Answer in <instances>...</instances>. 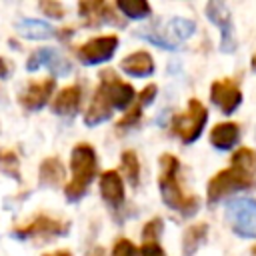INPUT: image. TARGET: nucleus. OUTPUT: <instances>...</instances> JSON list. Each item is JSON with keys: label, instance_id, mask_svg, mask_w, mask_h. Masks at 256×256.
<instances>
[{"label": "nucleus", "instance_id": "nucleus-21", "mask_svg": "<svg viewBox=\"0 0 256 256\" xmlns=\"http://www.w3.org/2000/svg\"><path fill=\"white\" fill-rule=\"evenodd\" d=\"M64 176H66L64 174V166H62V162L58 158L42 160V164L38 168V180H40L42 186H50V188L60 186L64 182Z\"/></svg>", "mask_w": 256, "mask_h": 256}, {"label": "nucleus", "instance_id": "nucleus-10", "mask_svg": "<svg viewBox=\"0 0 256 256\" xmlns=\"http://www.w3.org/2000/svg\"><path fill=\"white\" fill-rule=\"evenodd\" d=\"M100 88L108 96L112 108H120V110H124L136 96L134 88L128 82H122L118 78V74L114 70H110V68L100 72Z\"/></svg>", "mask_w": 256, "mask_h": 256}, {"label": "nucleus", "instance_id": "nucleus-4", "mask_svg": "<svg viewBox=\"0 0 256 256\" xmlns=\"http://www.w3.org/2000/svg\"><path fill=\"white\" fill-rule=\"evenodd\" d=\"M208 120V112L206 106L198 100V98H190L188 100V108L186 112L178 114L172 122V130L174 134L184 142V144H192L200 138L204 124Z\"/></svg>", "mask_w": 256, "mask_h": 256}, {"label": "nucleus", "instance_id": "nucleus-9", "mask_svg": "<svg viewBox=\"0 0 256 256\" xmlns=\"http://www.w3.org/2000/svg\"><path fill=\"white\" fill-rule=\"evenodd\" d=\"M206 16L212 24H216L222 32L220 38V50L222 52H234L236 50V38H234V26H232V14L226 8L224 2L212 0L206 4Z\"/></svg>", "mask_w": 256, "mask_h": 256}, {"label": "nucleus", "instance_id": "nucleus-19", "mask_svg": "<svg viewBox=\"0 0 256 256\" xmlns=\"http://www.w3.org/2000/svg\"><path fill=\"white\" fill-rule=\"evenodd\" d=\"M16 30L20 32V36L30 38V40H44V38H52L58 34V30H54L50 24H46L42 20H34V18L18 20Z\"/></svg>", "mask_w": 256, "mask_h": 256}, {"label": "nucleus", "instance_id": "nucleus-11", "mask_svg": "<svg viewBox=\"0 0 256 256\" xmlns=\"http://www.w3.org/2000/svg\"><path fill=\"white\" fill-rule=\"evenodd\" d=\"M78 12H80L86 26H100V24L124 26V22L114 12V8L102 0H82L78 4Z\"/></svg>", "mask_w": 256, "mask_h": 256}, {"label": "nucleus", "instance_id": "nucleus-7", "mask_svg": "<svg viewBox=\"0 0 256 256\" xmlns=\"http://www.w3.org/2000/svg\"><path fill=\"white\" fill-rule=\"evenodd\" d=\"M116 48H118V36L104 34V36H96V38L84 42L82 46H78L76 56L82 64L92 66V64H102V62L110 60L114 56Z\"/></svg>", "mask_w": 256, "mask_h": 256}, {"label": "nucleus", "instance_id": "nucleus-30", "mask_svg": "<svg viewBox=\"0 0 256 256\" xmlns=\"http://www.w3.org/2000/svg\"><path fill=\"white\" fill-rule=\"evenodd\" d=\"M156 92H158V86H156V84H148V86H144V88L138 92V96H136V104H140L142 108L148 106V104H152L154 98H156Z\"/></svg>", "mask_w": 256, "mask_h": 256}, {"label": "nucleus", "instance_id": "nucleus-2", "mask_svg": "<svg viewBox=\"0 0 256 256\" xmlns=\"http://www.w3.org/2000/svg\"><path fill=\"white\" fill-rule=\"evenodd\" d=\"M96 166H98V160H96L94 148L90 144H76L70 154L72 180L64 186V196L68 202H78L86 194L90 182L96 176Z\"/></svg>", "mask_w": 256, "mask_h": 256}, {"label": "nucleus", "instance_id": "nucleus-16", "mask_svg": "<svg viewBox=\"0 0 256 256\" xmlns=\"http://www.w3.org/2000/svg\"><path fill=\"white\" fill-rule=\"evenodd\" d=\"M112 116V104L108 100V96L104 94V90L98 86L94 96H92V102L90 106L86 108V114H84V124L86 126H98L100 122L108 120Z\"/></svg>", "mask_w": 256, "mask_h": 256}, {"label": "nucleus", "instance_id": "nucleus-28", "mask_svg": "<svg viewBox=\"0 0 256 256\" xmlns=\"http://www.w3.org/2000/svg\"><path fill=\"white\" fill-rule=\"evenodd\" d=\"M38 8H40L48 18L60 20V18L64 16V6H62L60 2H56V0H44V2L38 4Z\"/></svg>", "mask_w": 256, "mask_h": 256}, {"label": "nucleus", "instance_id": "nucleus-3", "mask_svg": "<svg viewBox=\"0 0 256 256\" xmlns=\"http://www.w3.org/2000/svg\"><path fill=\"white\" fill-rule=\"evenodd\" d=\"M256 186V178L250 172H244L236 166L224 168L218 174H214L208 182L206 188V198L208 204H216L218 200H222L224 196H228L230 192H238V190H248Z\"/></svg>", "mask_w": 256, "mask_h": 256}, {"label": "nucleus", "instance_id": "nucleus-18", "mask_svg": "<svg viewBox=\"0 0 256 256\" xmlns=\"http://www.w3.org/2000/svg\"><path fill=\"white\" fill-rule=\"evenodd\" d=\"M240 138V126L236 122L216 124L210 132V144L218 150H230Z\"/></svg>", "mask_w": 256, "mask_h": 256}, {"label": "nucleus", "instance_id": "nucleus-36", "mask_svg": "<svg viewBox=\"0 0 256 256\" xmlns=\"http://www.w3.org/2000/svg\"><path fill=\"white\" fill-rule=\"evenodd\" d=\"M252 256H256V244L252 246Z\"/></svg>", "mask_w": 256, "mask_h": 256}, {"label": "nucleus", "instance_id": "nucleus-1", "mask_svg": "<svg viewBox=\"0 0 256 256\" xmlns=\"http://www.w3.org/2000/svg\"><path fill=\"white\" fill-rule=\"evenodd\" d=\"M178 168L180 162L172 154H162L160 156V176H158V186H160V196L164 204L182 216H192L200 208V200L196 196L184 194L180 180H178Z\"/></svg>", "mask_w": 256, "mask_h": 256}, {"label": "nucleus", "instance_id": "nucleus-14", "mask_svg": "<svg viewBox=\"0 0 256 256\" xmlns=\"http://www.w3.org/2000/svg\"><path fill=\"white\" fill-rule=\"evenodd\" d=\"M100 194L108 206L120 208L124 202V184L116 170H106L100 174Z\"/></svg>", "mask_w": 256, "mask_h": 256}, {"label": "nucleus", "instance_id": "nucleus-27", "mask_svg": "<svg viewBox=\"0 0 256 256\" xmlns=\"http://www.w3.org/2000/svg\"><path fill=\"white\" fill-rule=\"evenodd\" d=\"M112 256H138V250L128 238H118L112 246Z\"/></svg>", "mask_w": 256, "mask_h": 256}, {"label": "nucleus", "instance_id": "nucleus-32", "mask_svg": "<svg viewBox=\"0 0 256 256\" xmlns=\"http://www.w3.org/2000/svg\"><path fill=\"white\" fill-rule=\"evenodd\" d=\"M10 72H12V62L0 56V78H8Z\"/></svg>", "mask_w": 256, "mask_h": 256}, {"label": "nucleus", "instance_id": "nucleus-26", "mask_svg": "<svg viewBox=\"0 0 256 256\" xmlns=\"http://www.w3.org/2000/svg\"><path fill=\"white\" fill-rule=\"evenodd\" d=\"M140 118H142V106H140V104H134V106L116 122V128H130V126H134Z\"/></svg>", "mask_w": 256, "mask_h": 256}, {"label": "nucleus", "instance_id": "nucleus-23", "mask_svg": "<svg viewBox=\"0 0 256 256\" xmlns=\"http://www.w3.org/2000/svg\"><path fill=\"white\" fill-rule=\"evenodd\" d=\"M120 160H122V174L126 176V180L132 186H136L138 180H140V162H138L136 152L134 150H124Z\"/></svg>", "mask_w": 256, "mask_h": 256}, {"label": "nucleus", "instance_id": "nucleus-34", "mask_svg": "<svg viewBox=\"0 0 256 256\" xmlns=\"http://www.w3.org/2000/svg\"><path fill=\"white\" fill-rule=\"evenodd\" d=\"M44 256H72L68 250H56V252H50V254H44Z\"/></svg>", "mask_w": 256, "mask_h": 256}, {"label": "nucleus", "instance_id": "nucleus-17", "mask_svg": "<svg viewBox=\"0 0 256 256\" xmlns=\"http://www.w3.org/2000/svg\"><path fill=\"white\" fill-rule=\"evenodd\" d=\"M120 68L128 76L144 78V76H150L154 72V60H152V56L148 52L138 50V52H132V54L124 56L122 62H120Z\"/></svg>", "mask_w": 256, "mask_h": 256}, {"label": "nucleus", "instance_id": "nucleus-22", "mask_svg": "<svg viewBox=\"0 0 256 256\" xmlns=\"http://www.w3.org/2000/svg\"><path fill=\"white\" fill-rule=\"evenodd\" d=\"M116 6L130 20H142L152 14V8L146 0H118Z\"/></svg>", "mask_w": 256, "mask_h": 256}, {"label": "nucleus", "instance_id": "nucleus-13", "mask_svg": "<svg viewBox=\"0 0 256 256\" xmlns=\"http://www.w3.org/2000/svg\"><path fill=\"white\" fill-rule=\"evenodd\" d=\"M42 66L50 68L56 76H68L70 70H72V64H70L66 58H62V56H60L54 48H50V46L38 48L36 52H32V54L28 56L26 68H28L30 72H34V70H38V68H42Z\"/></svg>", "mask_w": 256, "mask_h": 256}, {"label": "nucleus", "instance_id": "nucleus-31", "mask_svg": "<svg viewBox=\"0 0 256 256\" xmlns=\"http://www.w3.org/2000/svg\"><path fill=\"white\" fill-rule=\"evenodd\" d=\"M138 256H164V250L160 248L158 240H142Z\"/></svg>", "mask_w": 256, "mask_h": 256}, {"label": "nucleus", "instance_id": "nucleus-20", "mask_svg": "<svg viewBox=\"0 0 256 256\" xmlns=\"http://www.w3.org/2000/svg\"><path fill=\"white\" fill-rule=\"evenodd\" d=\"M208 236V224L206 222H198V224H192L184 230V236H182V254L184 256H194L198 252V248L204 244Z\"/></svg>", "mask_w": 256, "mask_h": 256}, {"label": "nucleus", "instance_id": "nucleus-12", "mask_svg": "<svg viewBox=\"0 0 256 256\" xmlns=\"http://www.w3.org/2000/svg\"><path fill=\"white\" fill-rule=\"evenodd\" d=\"M56 88V80L54 78H42V80H34L26 86V90L20 92L18 96V104L28 110V112H34V110H40L52 96Z\"/></svg>", "mask_w": 256, "mask_h": 256}, {"label": "nucleus", "instance_id": "nucleus-6", "mask_svg": "<svg viewBox=\"0 0 256 256\" xmlns=\"http://www.w3.org/2000/svg\"><path fill=\"white\" fill-rule=\"evenodd\" d=\"M68 230H70L68 222L50 218L46 214H38L24 226L14 228L12 236H16L20 240H24V238H54V236H66Z\"/></svg>", "mask_w": 256, "mask_h": 256}, {"label": "nucleus", "instance_id": "nucleus-25", "mask_svg": "<svg viewBox=\"0 0 256 256\" xmlns=\"http://www.w3.org/2000/svg\"><path fill=\"white\" fill-rule=\"evenodd\" d=\"M230 166H236L244 172L254 174V170H256V152L252 148H238L232 154V164Z\"/></svg>", "mask_w": 256, "mask_h": 256}, {"label": "nucleus", "instance_id": "nucleus-35", "mask_svg": "<svg viewBox=\"0 0 256 256\" xmlns=\"http://www.w3.org/2000/svg\"><path fill=\"white\" fill-rule=\"evenodd\" d=\"M250 64H252V70H254V72H256V54H254V56H252V62H250Z\"/></svg>", "mask_w": 256, "mask_h": 256}, {"label": "nucleus", "instance_id": "nucleus-15", "mask_svg": "<svg viewBox=\"0 0 256 256\" xmlns=\"http://www.w3.org/2000/svg\"><path fill=\"white\" fill-rule=\"evenodd\" d=\"M80 100H82V90L78 84H72V86H66L62 88L54 100H52V112L58 114V116H72L78 106H80Z\"/></svg>", "mask_w": 256, "mask_h": 256}, {"label": "nucleus", "instance_id": "nucleus-24", "mask_svg": "<svg viewBox=\"0 0 256 256\" xmlns=\"http://www.w3.org/2000/svg\"><path fill=\"white\" fill-rule=\"evenodd\" d=\"M0 172L20 182V160L12 150H6V148L0 150Z\"/></svg>", "mask_w": 256, "mask_h": 256}, {"label": "nucleus", "instance_id": "nucleus-29", "mask_svg": "<svg viewBox=\"0 0 256 256\" xmlns=\"http://www.w3.org/2000/svg\"><path fill=\"white\" fill-rule=\"evenodd\" d=\"M160 234H162V220L154 218V220L146 222V226L142 230V240H160Z\"/></svg>", "mask_w": 256, "mask_h": 256}, {"label": "nucleus", "instance_id": "nucleus-33", "mask_svg": "<svg viewBox=\"0 0 256 256\" xmlns=\"http://www.w3.org/2000/svg\"><path fill=\"white\" fill-rule=\"evenodd\" d=\"M86 256H104V248H100V246H98V248L90 250V252H88Z\"/></svg>", "mask_w": 256, "mask_h": 256}, {"label": "nucleus", "instance_id": "nucleus-5", "mask_svg": "<svg viewBox=\"0 0 256 256\" xmlns=\"http://www.w3.org/2000/svg\"><path fill=\"white\" fill-rule=\"evenodd\" d=\"M230 228L244 238H256V200L236 198L226 206Z\"/></svg>", "mask_w": 256, "mask_h": 256}, {"label": "nucleus", "instance_id": "nucleus-8", "mask_svg": "<svg viewBox=\"0 0 256 256\" xmlns=\"http://www.w3.org/2000/svg\"><path fill=\"white\" fill-rule=\"evenodd\" d=\"M210 100L214 106L220 108L222 114H232L242 102V90L236 78H220L214 80L210 86Z\"/></svg>", "mask_w": 256, "mask_h": 256}]
</instances>
